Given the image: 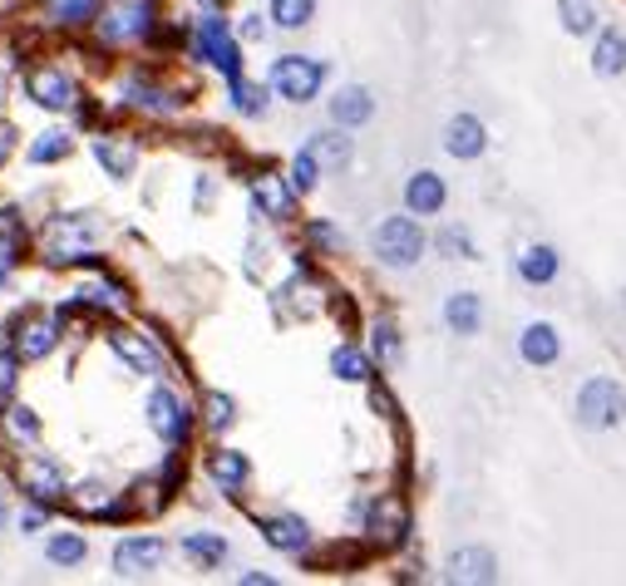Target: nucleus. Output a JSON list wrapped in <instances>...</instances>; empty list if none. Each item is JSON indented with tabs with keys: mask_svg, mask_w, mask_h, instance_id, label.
<instances>
[{
	"mask_svg": "<svg viewBox=\"0 0 626 586\" xmlns=\"http://www.w3.org/2000/svg\"><path fill=\"white\" fill-rule=\"evenodd\" d=\"M326 84V65L311 60V55H281L271 65V90L281 94L287 104H311Z\"/></svg>",
	"mask_w": 626,
	"mask_h": 586,
	"instance_id": "f257e3e1",
	"label": "nucleus"
},
{
	"mask_svg": "<svg viewBox=\"0 0 626 586\" xmlns=\"http://www.w3.org/2000/svg\"><path fill=\"white\" fill-rule=\"evenodd\" d=\"M375 257L395 271L415 267V261L425 257V232H419V222L415 218H385L375 227Z\"/></svg>",
	"mask_w": 626,
	"mask_h": 586,
	"instance_id": "f03ea898",
	"label": "nucleus"
},
{
	"mask_svg": "<svg viewBox=\"0 0 626 586\" xmlns=\"http://www.w3.org/2000/svg\"><path fill=\"white\" fill-rule=\"evenodd\" d=\"M622 414H626V395L616 379L596 375L577 389V419H582L587 429H612V424H622Z\"/></svg>",
	"mask_w": 626,
	"mask_h": 586,
	"instance_id": "7ed1b4c3",
	"label": "nucleus"
},
{
	"mask_svg": "<svg viewBox=\"0 0 626 586\" xmlns=\"http://www.w3.org/2000/svg\"><path fill=\"white\" fill-rule=\"evenodd\" d=\"M198 60H208L212 70H222L228 80H237L242 74V50H237V35L228 31V21L222 15H202L198 21Z\"/></svg>",
	"mask_w": 626,
	"mask_h": 586,
	"instance_id": "20e7f679",
	"label": "nucleus"
},
{
	"mask_svg": "<svg viewBox=\"0 0 626 586\" xmlns=\"http://www.w3.org/2000/svg\"><path fill=\"white\" fill-rule=\"evenodd\" d=\"M163 552H169V547H163L153 532L119 537V547H114V576H124V582H139V576H153V572L163 566Z\"/></svg>",
	"mask_w": 626,
	"mask_h": 586,
	"instance_id": "39448f33",
	"label": "nucleus"
},
{
	"mask_svg": "<svg viewBox=\"0 0 626 586\" xmlns=\"http://www.w3.org/2000/svg\"><path fill=\"white\" fill-rule=\"evenodd\" d=\"M143 414H149V429L163 438L169 448H183L188 444V429H193V419H188V409H183V399L173 395V389H153L149 395V405H143Z\"/></svg>",
	"mask_w": 626,
	"mask_h": 586,
	"instance_id": "423d86ee",
	"label": "nucleus"
},
{
	"mask_svg": "<svg viewBox=\"0 0 626 586\" xmlns=\"http://www.w3.org/2000/svg\"><path fill=\"white\" fill-rule=\"evenodd\" d=\"M21 488H25V497H31V503H40V507L70 503V488H65V468L55 464L50 454H35L31 464L21 468Z\"/></svg>",
	"mask_w": 626,
	"mask_h": 586,
	"instance_id": "0eeeda50",
	"label": "nucleus"
},
{
	"mask_svg": "<svg viewBox=\"0 0 626 586\" xmlns=\"http://www.w3.org/2000/svg\"><path fill=\"white\" fill-rule=\"evenodd\" d=\"M25 94H31L40 109H50V114H65V109L80 104V90H74V80L60 70V65H40V70L25 74Z\"/></svg>",
	"mask_w": 626,
	"mask_h": 586,
	"instance_id": "6e6552de",
	"label": "nucleus"
},
{
	"mask_svg": "<svg viewBox=\"0 0 626 586\" xmlns=\"http://www.w3.org/2000/svg\"><path fill=\"white\" fill-rule=\"evenodd\" d=\"M153 31V0H129V5H114V11H104L100 21V35L104 40H143V35Z\"/></svg>",
	"mask_w": 626,
	"mask_h": 586,
	"instance_id": "1a4fd4ad",
	"label": "nucleus"
},
{
	"mask_svg": "<svg viewBox=\"0 0 626 586\" xmlns=\"http://www.w3.org/2000/svg\"><path fill=\"white\" fill-rule=\"evenodd\" d=\"M109 350L124 360V365L134 370V375H163V355L153 350V340L149 336H139V330H124V326H114L109 330Z\"/></svg>",
	"mask_w": 626,
	"mask_h": 586,
	"instance_id": "9d476101",
	"label": "nucleus"
},
{
	"mask_svg": "<svg viewBox=\"0 0 626 586\" xmlns=\"http://www.w3.org/2000/svg\"><path fill=\"white\" fill-rule=\"evenodd\" d=\"M252 202H257L262 218L287 222L291 212H297V188H291V183H281L277 173H257V178H252Z\"/></svg>",
	"mask_w": 626,
	"mask_h": 586,
	"instance_id": "9b49d317",
	"label": "nucleus"
},
{
	"mask_svg": "<svg viewBox=\"0 0 626 586\" xmlns=\"http://www.w3.org/2000/svg\"><path fill=\"white\" fill-rule=\"evenodd\" d=\"M60 320H65V310L25 320L21 336H15V350H21V360H45V355H50V350L60 345Z\"/></svg>",
	"mask_w": 626,
	"mask_h": 586,
	"instance_id": "f8f14e48",
	"label": "nucleus"
},
{
	"mask_svg": "<svg viewBox=\"0 0 626 586\" xmlns=\"http://www.w3.org/2000/svg\"><path fill=\"white\" fill-rule=\"evenodd\" d=\"M444 149H449V159H478V153L488 149V129L474 119V114H454L449 119V129H444Z\"/></svg>",
	"mask_w": 626,
	"mask_h": 586,
	"instance_id": "ddd939ff",
	"label": "nucleus"
},
{
	"mask_svg": "<svg viewBox=\"0 0 626 586\" xmlns=\"http://www.w3.org/2000/svg\"><path fill=\"white\" fill-rule=\"evenodd\" d=\"M94 163H100L109 178H134V163H139V149H134V139H124V133H100L94 139Z\"/></svg>",
	"mask_w": 626,
	"mask_h": 586,
	"instance_id": "4468645a",
	"label": "nucleus"
},
{
	"mask_svg": "<svg viewBox=\"0 0 626 586\" xmlns=\"http://www.w3.org/2000/svg\"><path fill=\"white\" fill-rule=\"evenodd\" d=\"M444 202H449V188H444V178H439V173L419 168L415 178L405 183V208L415 212V218H434Z\"/></svg>",
	"mask_w": 626,
	"mask_h": 586,
	"instance_id": "2eb2a0df",
	"label": "nucleus"
},
{
	"mask_svg": "<svg viewBox=\"0 0 626 586\" xmlns=\"http://www.w3.org/2000/svg\"><path fill=\"white\" fill-rule=\"evenodd\" d=\"M331 119H336L340 129H360V124L375 119V99H370L366 84H346V90H336V99H331Z\"/></svg>",
	"mask_w": 626,
	"mask_h": 586,
	"instance_id": "dca6fc26",
	"label": "nucleus"
},
{
	"mask_svg": "<svg viewBox=\"0 0 626 586\" xmlns=\"http://www.w3.org/2000/svg\"><path fill=\"white\" fill-rule=\"evenodd\" d=\"M262 537H267L271 547H277V552H306L311 547V527L301 523L297 513H281V517H262Z\"/></svg>",
	"mask_w": 626,
	"mask_h": 586,
	"instance_id": "f3484780",
	"label": "nucleus"
},
{
	"mask_svg": "<svg viewBox=\"0 0 626 586\" xmlns=\"http://www.w3.org/2000/svg\"><path fill=\"white\" fill-rule=\"evenodd\" d=\"M208 473H212V483H218L222 493L237 497L242 488H247V478H252V464H247V454H237V448H218V454L208 458Z\"/></svg>",
	"mask_w": 626,
	"mask_h": 586,
	"instance_id": "a211bd4d",
	"label": "nucleus"
},
{
	"mask_svg": "<svg viewBox=\"0 0 626 586\" xmlns=\"http://www.w3.org/2000/svg\"><path fill=\"white\" fill-rule=\"evenodd\" d=\"M449 582H494L498 576V562L488 547H459L454 556H449Z\"/></svg>",
	"mask_w": 626,
	"mask_h": 586,
	"instance_id": "6ab92c4d",
	"label": "nucleus"
},
{
	"mask_svg": "<svg viewBox=\"0 0 626 586\" xmlns=\"http://www.w3.org/2000/svg\"><path fill=\"white\" fill-rule=\"evenodd\" d=\"M518 355H523L528 365H553V360L563 355V340H557V330L547 326V320H533V326L518 336Z\"/></svg>",
	"mask_w": 626,
	"mask_h": 586,
	"instance_id": "aec40b11",
	"label": "nucleus"
},
{
	"mask_svg": "<svg viewBox=\"0 0 626 586\" xmlns=\"http://www.w3.org/2000/svg\"><path fill=\"white\" fill-rule=\"evenodd\" d=\"M444 326L454 330V336H478V326H484V306H478L474 291H454V296L444 301Z\"/></svg>",
	"mask_w": 626,
	"mask_h": 586,
	"instance_id": "412c9836",
	"label": "nucleus"
},
{
	"mask_svg": "<svg viewBox=\"0 0 626 586\" xmlns=\"http://www.w3.org/2000/svg\"><path fill=\"white\" fill-rule=\"evenodd\" d=\"M626 70V35L622 31H602L592 45V74H602V80H612V74Z\"/></svg>",
	"mask_w": 626,
	"mask_h": 586,
	"instance_id": "4be33fe9",
	"label": "nucleus"
},
{
	"mask_svg": "<svg viewBox=\"0 0 626 586\" xmlns=\"http://www.w3.org/2000/svg\"><path fill=\"white\" fill-rule=\"evenodd\" d=\"M306 149L316 153L321 168H326V173H340V168L350 163V153H356V149H350V139L340 133V124H336V129H326V133H311Z\"/></svg>",
	"mask_w": 626,
	"mask_h": 586,
	"instance_id": "5701e85b",
	"label": "nucleus"
},
{
	"mask_svg": "<svg viewBox=\"0 0 626 586\" xmlns=\"http://www.w3.org/2000/svg\"><path fill=\"white\" fill-rule=\"evenodd\" d=\"M331 375L346 379V385H366L370 379V355L356 345H336L331 350Z\"/></svg>",
	"mask_w": 626,
	"mask_h": 586,
	"instance_id": "b1692460",
	"label": "nucleus"
},
{
	"mask_svg": "<svg viewBox=\"0 0 626 586\" xmlns=\"http://www.w3.org/2000/svg\"><path fill=\"white\" fill-rule=\"evenodd\" d=\"M518 277H523L528 286H547V281L557 277V251L553 247H528L523 257H518Z\"/></svg>",
	"mask_w": 626,
	"mask_h": 586,
	"instance_id": "393cba45",
	"label": "nucleus"
},
{
	"mask_svg": "<svg viewBox=\"0 0 626 586\" xmlns=\"http://www.w3.org/2000/svg\"><path fill=\"white\" fill-rule=\"evenodd\" d=\"M183 556L198 566H218L222 556H228V537L222 532H188L183 537Z\"/></svg>",
	"mask_w": 626,
	"mask_h": 586,
	"instance_id": "a878e982",
	"label": "nucleus"
},
{
	"mask_svg": "<svg viewBox=\"0 0 626 586\" xmlns=\"http://www.w3.org/2000/svg\"><path fill=\"white\" fill-rule=\"evenodd\" d=\"M50 21L65 31H84L100 21V0H50Z\"/></svg>",
	"mask_w": 626,
	"mask_h": 586,
	"instance_id": "bb28decb",
	"label": "nucleus"
},
{
	"mask_svg": "<svg viewBox=\"0 0 626 586\" xmlns=\"http://www.w3.org/2000/svg\"><path fill=\"white\" fill-rule=\"evenodd\" d=\"M370 532H375L380 547H395L399 537H405V507L399 503H375V517H370Z\"/></svg>",
	"mask_w": 626,
	"mask_h": 586,
	"instance_id": "cd10ccee",
	"label": "nucleus"
},
{
	"mask_svg": "<svg viewBox=\"0 0 626 586\" xmlns=\"http://www.w3.org/2000/svg\"><path fill=\"white\" fill-rule=\"evenodd\" d=\"M129 99L139 104V109H149V114H178V99H173L169 90H159L153 80H143V74H134L129 80Z\"/></svg>",
	"mask_w": 626,
	"mask_h": 586,
	"instance_id": "c85d7f7f",
	"label": "nucleus"
},
{
	"mask_svg": "<svg viewBox=\"0 0 626 586\" xmlns=\"http://www.w3.org/2000/svg\"><path fill=\"white\" fill-rule=\"evenodd\" d=\"M25 159L35 163V168H50V163H60V159H70V133L65 129H45L40 139L25 149Z\"/></svg>",
	"mask_w": 626,
	"mask_h": 586,
	"instance_id": "c756f323",
	"label": "nucleus"
},
{
	"mask_svg": "<svg viewBox=\"0 0 626 586\" xmlns=\"http://www.w3.org/2000/svg\"><path fill=\"white\" fill-rule=\"evenodd\" d=\"M557 21L567 35H592L596 31V0H557Z\"/></svg>",
	"mask_w": 626,
	"mask_h": 586,
	"instance_id": "7c9ffc66",
	"label": "nucleus"
},
{
	"mask_svg": "<svg viewBox=\"0 0 626 586\" xmlns=\"http://www.w3.org/2000/svg\"><path fill=\"white\" fill-rule=\"evenodd\" d=\"M228 94H232V109L242 114V119H262L267 114V90L262 84H252V80H228Z\"/></svg>",
	"mask_w": 626,
	"mask_h": 586,
	"instance_id": "2f4dec72",
	"label": "nucleus"
},
{
	"mask_svg": "<svg viewBox=\"0 0 626 586\" xmlns=\"http://www.w3.org/2000/svg\"><path fill=\"white\" fill-rule=\"evenodd\" d=\"M45 556H50L55 566H80L84 556H90V542H84L80 532H55L50 542H45Z\"/></svg>",
	"mask_w": 626,
	"mask_h": 586,
	"instance_id": "473e14b6",
	"label": "nucleus"
},
{
	"mask_svg": "<svg viewBox=\"0 0 626 586\" xmlns=\"http://www.w3.org/2000/svg\"><path fill=\"white\" fill-rule=\"evenodd\" d=\"M0 424H5V434H11L15 444H35V438H40V414H35L31 405H11L0 414Z\"/></svg>",
	"mask_w": 626,
	"mask_h": 586,
	"instance_id": "72a5a7b5",
	"label": "nucleus"
},
{
	"mask_svg": "<svg viewBox=\"0 0 626 586\" xmlns=\"http://www.w3.org/2000/svg\"><path fill=\"white\" fill-rule=\"evenodd\" d=\"M70 507H80V513H90V517H109L114 493H109L104 483H94V478H90V483H80V488L70 493Z\"/></svg>",
	"mask_w": 626,
	"mask_h": 586,
	"instance_id": "f704fd0d",
	"label": "nucleus"
},
{
	"mask_svg": "<svg viewBox=\"0 0 626 586\" xmlns=\"http://www.w3.org/2000/svg\"><path fill=\"white\" fill-rule=\"evenodd\" d=\"M311 15H316V0H271V21L281 31H306Z\"/></svg>",
	"mask_w": 626,
	"mask_h": 586,
	"instance_id": "c9c22d12",
	"label": "nucleus"
},
{
	"mask_svg": "<svg viewBox=\"0 0 626 586\" xmlns=\"http://www.w3.org/2000/svg\"><path fill=\"white\" fill-rule=\"evenodd\" d=\"M202 419H208L212 434L232 429V424H237V399H232V395H218V389H212V395L202 399Z\"/></svg>",
	"mask_w": 626,
	"mask_h": 586,
	"instance_id": "e433bc0d",
	"label": "nucleus"
},
{
	"mask_svg": "<svg viewBox=\"0 0 626 586\" xmlns=\"http://www.w3.org/2000/svg\"><path fill=\"white\" fill-rule=\"evenodd\" d=\"M15 389H21V350H0V414L15 405Z\"/></svg>",
	"mask_w": 626,
	"mask_h": 586,
	"instance_id": "4c0bfd02",
	"label": "nucleus"
},
{
	"mask_svg": "<svg viewBox=\"0 0 626 586\" xmlns=\"http://www.w3.org/2000/svg\"><path fill=\"white\" fill-rule=\"evenodd\" d=\"M321 173H326V168H321V159H316V153H311V149H301L297 159H291V188H297V192H311V188H316V183H321Z\"/></svg>",
	"mask_w": 626,
	"mask_h": 586,
	"instance_id": "58836bf2",
	"label": "nucleus"
},
{
	"mask_svg": "<svg viewBox=\"0 0 626 586\" xmlns=\"http://www.w3.org/2000/svg\"><path fill=\"white\" fill-rule=\"evenodd\" d=\"M370 350H375L380 365H395V360H399V336H395V326H390V320H380V326L370 330Z\"/></svg>",
	"mask_w": 626,
	"mask_h": 586,
	"instance_id": "ea45409f",
	"label": "nucleus"
},
{
	"mask_svg": "<svg viewBox=\"0 0 626 586\" xmlns=\"http://www.w3.org/2000/svg\"><path fill=\"white\" fill-rule=\"evenodd\" d=\"M0 242L15 247V251H25V222H21V212L15 208H0Z\"/></svg>",
	"mask_w": 626,
	"mask_h": 586,
	"instance_id": "a19ab883",
	"label": "nucleus"
},
{
	"mask_svg": "<svg viewBox=\"0 0 626 586\" xmlns=\"http://www.w3.org/2000/svg\"><path fill=\"white\" fill-rule=\"evenodd\" d=\"M439 251H449V257L468 261V257H474V242H468L464 227H444V232H439Z\"/></svg>",
	"mask_w": 626,
	"mask_h": 586,
	"instance_id": "79ce46f5",
	"label": "nucleus"
},
{
	"mask_svg": "<svg viewBox=\"0 0 626 586\" xmlns=\"http://www.w3.org/2000/svg\"><path fill=\"white\" fill-rule=\"evenodd\" d=\"M311 242H321V247H331V251H340L346 247V237H340L331 222H311Z\"/></svg>",
	"mask_w": 626,
	"mask_h": 586,
	"instance_id": "37998d69",
	"label": "nucleus"
},
{
	"mask_svg": "<svg viewBox=\"0 0 626 586\" xmlns=\"http://www.w3.org/2000/svg\"><path fill=\"white\" fill-rule=\"evenodd\" d=\"M15 261H21V251H15V247H5V242H0V286H5V277H11V271H15Z\"/></svg>",
	"mask_w": 626,
	"mask_h": 586,
	"instance_id": "c03bdc74",
	"label": "nucleus"
},
{
	"mask_svg": "<svg viewBox=\"0 0 626 586\" xmlns=\"http://www.w3.org/2000/svg\"><path fill=\"white\" fill-rule=\"evenodd\" d=\"M45 513H50V507L35 503L31 513H21V527H25V532H40V527H45Z\"/></svg>",
	"mask_w": 626,
	"mask_h": 586,
	"instance_id": "a18cd8bd",
	"label": "nucleus"
},
{
	"mask_svg": "<svg viewBox=\"0 0 626 586\" xmlns=\"http://www.w3.org/2000/svg\"><path fill=\"white\" fill-rule=\"evenodd\" d=\"M237 35H242V40H262V35H267V25H262V15H247Z\"/></svg>",
	"mask_w": 626,
	"mask_h": 586,
	"instance_id": "49530a36",
	"label": "nucleus"
},
{
	"mask_svg": "<svg viewBox=\"0 0 626 586\" xmlns=\"http://www.w3.org/2000/svg\"><path fill=\"white\" fill-rule=\"evenodd\" d=\"M11 153H15V129H11L5 119H0V163L11 159Z\"/></svg>",
	"mask_w": 626,
	"mask_h": 586,
	"instance_id": "de8ad7c7",
	"label": "nucleus"
},
{
	"mask_svg": "<svg viewBox=\"0 0 626 586\" xmlns=\"http://www.w3.org/2000/svg\"><path fill=\"white\" fill-rule=\"evenodd\" d=\"M5 517H11V507H5V497H0V527H5Z\"/></svg>",
	"mask_w": 626,
	"mask_h": 586,
	"instance_id": "09e8293b",
	"label": "nucleus"
},
{
	"mask_svg": "<svg viewBox=\"0 0 626 586\" xmlns=\"http://www.w3.org/2000/svg\"><path fill=\"white\" fill-rule=\"evenodd\" d=\"M0 104H5V80H0Z\"/></svg>",
	"mask_w": 626,
	"mask_h": 586,
	"instance_id": "8fccbe9b",
	"label": "nucleus"
},
{
	"mask_svg": "<svg viewBox=\"0 0 626 586\" xmlns=\"http://www.w3.org/2000/svg\"><path fill=\"white\" fill-rule=\"evenodd\" d=\"M208 5H212V0H208Z\"/></svg>",
	"mask_w": 626,
	"mask_h": 586,
	"instance_id": "3c124183",
	"label": "nucleus"
}]
</instances>
